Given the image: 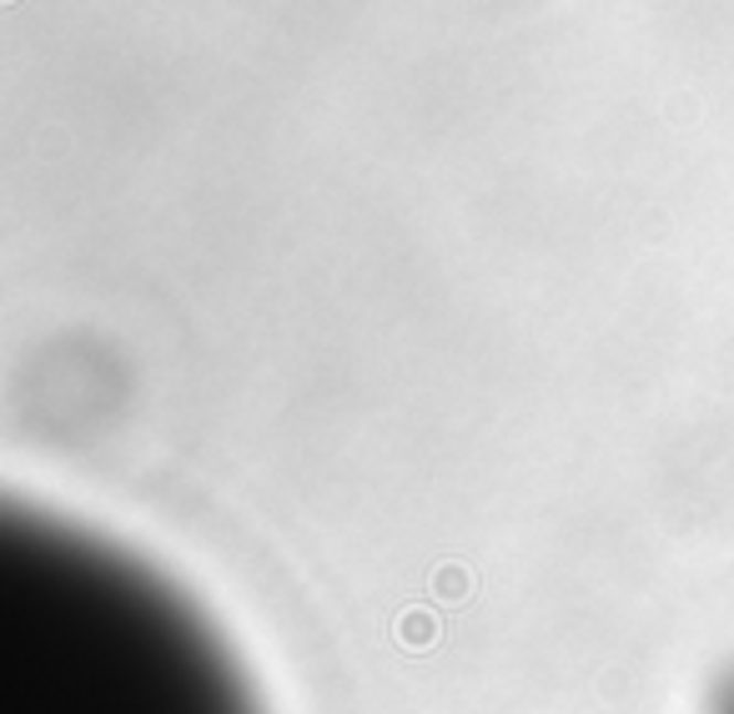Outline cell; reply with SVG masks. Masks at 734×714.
I'll return each instance as SVG.
<instances>
[{"instance_id":"1","label":"cell","mask_w":734,"mask_h":714,"mask_svg":"<svg viewBox=\"0 0 734 714\" xmlns=\"http://www.w3.org/2000/svg\"><path fill=\"white\" fill-rule=\"evenodd\" d=\"M710 714H734V669L720 680V690H714V704H710Z\"/></svg>"}]
</instances>
